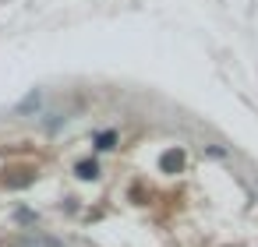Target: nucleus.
<instances>
[{"mask_svg": "<svg viewBox=\"0 0 258 247\" xmlns=\"http://www.w3.org/2000/svg\"><path fill=\"white\" fill-rule=\"evenodd\" d=\"M159 166H163V173H180V170H184V152H180V148H170V152H163Z\"/></svg>", "mask_w": 258, "mask_h": 247, "instance_id": "obj_1", "label": "nucleus"}, {"mask_svg": "<svg viewBox=\"0 0 258 247\" xmlns=\"http://www.w3.org/2000/svg\"><path fill=\"white\" fill-rule=\"evenodd\" d=\"M117 145V131H103V134H96V148L99 152H110Z\"/></svg>", "mask_w": 258, "mask_h": 247, "instance_id": "obj_2", "label": "nucleus"}, {"mask_svg": "<svg viewBox=\"0 0 258 247\" xmlns=\"http://www.w3.org/2000/svg\"><path fill=\"white\" fill-rule=\"evenodd\" d=\"M75 173H78L82 180H92V177L99 173V166H96V159H85V162H78V166H75Z\"/></svg>", "mask_w": 258, "mask_h": 247, "instance_id": "obj_3", "label": "nucleus"}]
</instances>
